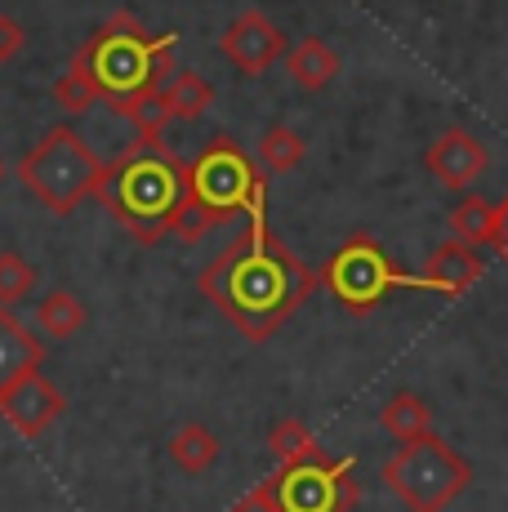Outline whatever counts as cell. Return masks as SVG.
<instances>
[{"label":"cell","mask_w":508,"mask_h":512,"mask_svg":"<svg viewBox=\"0 0 508 512\" xmlns=\"http://www.w3.org/2000/svg\"><path fill=\"white\" fill-rule=\"evenodd\" d=\"M197 285L250 343H268L308 303V294L321 285V272H312L268 228V214H259L246 219V232L210 268H201Z\"/></svg>","instance_id":"obj_1"},{"label":"cell","mask_w":508,"mask_h":512,"mask_svg":"<svg viewBox=\"0 0 508 512\" xmlns=\"http://www.w3.org/2000/svg\"><path fill=\"white\" fill-rule=\"evenodd\" d=\"M94 201L121 223L139 245H156L174 236V223L188 201V165L148 143H134L107 165Z\"/></svg>","instance_id":"obj_2"},{"label":"cell","mask_w":508,"mask_h":512,"mask_svg":"<svg viewBox=\"0 0 508 512\" xmlns=\"http://www.w3.org/2000/svg\"><path fill=\"white\" fill-rule=\"evenodd\" d=\"M268 214V174L241 143L214 139L188 165V201L174 223L179 241H201L205 232L232 219H259Z\"/></svg>","instance_id":"obj_3"},{"label":"cell","mask_w":508,"mask_h":512,"mask_svg":"<svg viewBox=\"0 0 508 512\" xmlns=\"http://www.w3.org/2000/svg\"><path fill=\"white\" fill-rule=\"evenodd\" d=\"M179 49V36L165 32L152 36L134 14H112L90 41L81 45L90 76L99 85V98L107 107H125L134 98L152 94L170 76V58Z\"/></svg>","instance_id":"obj_4"},{"label":"cell","mask_w":508,"mask_h":512,"mask_svg":"<svg viewBox=\"0 0 508 512\" xmlns=\"http://www.w3.org/2000/svg\"><path fill=\"white\" fill-rule=\"evenodd\" d=\"M14 174L50 214H72L90 196H99L107 165L72 125H54L45 130V139H36L32 152H23Z\"/></svg>","instance_id":"obj_5"},{"label":"cell","mask_w":508,"mask_h":512,"mask_svg":"<svg viewBox=\"0 0 508 512\" xmlns=\"http://www.w3.org/2000/svg\"><path fill=\"white\" fill-rule=\"evenodd\" d=\"M384 486L410 512H446L473 486V468L455 446L428 432V437L397 446V455L384 464Z\"/></svg>","instance_id":"obj_6"},{"label":"cell","mask_w":508,"mask_h":512,"mask_svg":"<svg viewBox=\"0 0 508 512\" xmlns=\"http://www.w3.org/2000/svg\"><path fill=\"white\" fill-rule=\"evenodd\" d=\"M321 285L330 290V299L348 312H370L397 290H419V277H406L388 250L375 236H348L326 263H321Z\"/></svg>","instance_id":"obj_7"},{"label":"cell","mask_w":508,"mask_h":512,"mask_svg":"<svg viewBox=\"0 0 508 512\" xmlns=\"http://www.w3.org/2000/svg\"><path fill=\"white\" fill-rule=\"evenodd\" d=\"M281 512H353L361 499L353 459H312V464H281L272 472Z\"/></svg>","instance_id":"obj_8"},{"label":"cell","mask_w":508,"mask_h":512,"mask_svg":"<svg viewBox=\"0 0 508 512\" xmlns=\"http://www.w3.org/2000/svg\"><path fill=\"white\" fill-rule=\"evenodd\" d=\"M219 49L241 76H263L268 67H277L286 58V32L272 23L263 9H246L228 23V32L219 36Z\"/></svg>","instance_id":"obj_9"},{"label":"cell","mask_w":508,"mask_h":512,"mask_svg":"<svg viewBox=\"0 0 508 512\" xmlns=\"http://www.w3.org/2000/svg\"><path fill=\"white\" fill-rule=\"evenodd\" d=\"M63 410H67L63 392H58L54 379H45L41 370H27L0 388V415H5V423H14V432L27 441L50 432L54 423L63 419Z\"/></svg>","instance_id":"obj_10"},{"label":"cell","mask_w":508,"mask_h":512,"mask_svg":"<svg viewBox=\"0 0 508 512\" xmlns=\"http://www.w3.org/2000/svg\"><path fill=\"white\" fill-rule=\"evenodd\" d=\"M424 170L433 174V183L446 187V192H468V187L491 170V152H486V143L477 139V134H468L464 125H451V130H442L428 143Z\"/></svg>","instance_id":"obj_11"},{"label":"cell","mask_w":508,"mask_h":512,"mask_svg":"<svg viewBox=\"0 0 508 512\" xmlns=\"http://www.w3.org/2000/svg\"><path fill=\"white\" fill-rule=\"evenodd\" d=\"M477 281H482V254L473 245H464L459 236L433 245V254L424 259V272H419V290H433L442 299H459Z\"/></svg>","instance_id":"obj_12"},{"label":"cell","mask_w":508,"mask_h":512,"mask_svg":"<svg viewBox=\"0 0 508 512\" xmlns=\"http://www.w3.org/2000/svg\"><path fill=\"white\" fill-rule=\"evenodd\" d=\"M45 352L50 348H45L41 334H32L14 312L0 308V388H5L9 379H18V374H27V370H41Z\"/></svg>","instance_id":"obj_13"},{"label":"cell","mask_w":508,"mask_h":512,"mask_svg":"<svg viewBox=\"0 0 508 512\" xmlns=\"http://www.w3.org/2000/svg\"><path fill=\"white\" fill-rule=\"evenodd\" d=\"M339 54L330 49L321 36H304L299 45H290L286 49V72H290V81L299 85V90H308V94H317V90H326L330 81L339 76Z\"/></svg>","instance_id":"obj_14"},{"label":"cell","mask_w":508,"mask_h":512,"mask_svg":"<svg viewBox=\"0 0 508 512\" xmlns=\"http://www.w3.org/2000/svg\"><path fill=\"white\" fill-rule=\"evenodd\" d=\"M379 428H384L397 446H406V441H419V437L433 432V410H428V401L419 397V392L402 388L384 401V410H379Z\"/></svg>","instance_id":"obj_15"},{"label":"cell","mask_w":508,"mask_h":512,"mask_svg":"<svg viewBox=\"0 0 508 512\" xmlns=\"http://www.w3.org/2000/svg\"><path fill=\"white\" fill-rule=\"evenodd\" d=\"M170 459L179 472L201 477V472H210L219 464V437H214L205 423H183V428L170 437Z\"/></svg>","instance_id":"obj_16"},{"label":"cell","mask_w":508,"mask_h":512,"mask_svg":"<svg viewBox=\"0 0 508 512\" xmlns=\"http://www.w3.org/2000/svg\"><path fill=\"white\" fill-rule=\"evenodd\" d=\"M85 321H90V312H85V303L76 299L72 290H50L41 299V308H36V326H41V334L45 339H58V343L81 334Z\"/></svg>","instance_id":"obj_17"},{"label":"cell","mask_w":508,"mask_h":512,"mask_svg":"<svg viewBox=\"0 0 508 512\" xmlns=\"http://www.w3.org/2000/svg\"><path fill=\"white\" fill-rule=\"evenodd\" d=\"M268 450L272 459L281 464H312V459H330L326 450H321V441L308 432L304 419H277L268 432Z\"/></svg>","instance_id":"obj_18"},{"label":"cell","mask_w":508,"mask_h":512,"mask_svg":"<svg viewBox=\"0 0 508 512\" xmlns=\"http://www.w3.org/2000/svg\"><path fill=\"white\" fill-rule=\"evenodd\" d=\"M161 94H165V103H170L174 121H197V116H205L210 112V103H214V85L205 81V76H197V72L165 76Z\"/></svg>","instance_id":"obj_19"},{"label":"cell","mask_w":508,"mask_h":512,"mask_svg":"<svg viewBox=\"0 0 508 512\" xmlns=\"http://www.w3.org/2000/svg\"><path fill=\"white\" fill-rule=\"evenodd\" d=\"M54 103H58V112H63V116H85L94 103H99V85H94L90 63H85L81 49H76L72 67H67V72L54 81Z\"/></svg>","instance_id":"obj_20"},{"label":"cell","mask_w":508,"mask_h":512,"mask_svg":"<svg viewBox=\"0 0 508 512\" xmlns=\"http://www.w3.org/2000/svg\"><path fill=\"white\" fill-rule=\"evenodd\" d=\"M304 139H299V130H290V125H268L259 139V152H254V161L263 165V174H290L304 165Z\"/></svg>","instance_id":"obj_21"},{"label":"cell","mask_w":508,"mask_h":512,"mask_svg":"<svg viewBox=\"0 0 508 512\" xmlns=\"http://www.w3.org/2000/svg\"><path fill=\"white\" fill-rule=\"evenodd\" d=\"M451 232L464 245H495V205L482 196H464L451 210Z\"/></svg>","instance_id":"obj_22"},{"label":"cell","mask_w":508,"mask_h":512,"mask_svg":"<svg viewBox=\"0 0 508 512\" xmlns=\"http://www.w3.org/2000/svg\"><path fill=\"white\" fill-rule=\"evenodd\" d=\"M36 281H41V272H36L32 263L23 259V254L0 250V308H14V303H23L27 294L36 290Z\"/></svg>","instance_id":"obj_23"},{"label":"cell","mask_w":508,"mask_h":512,"mask_svg":"<svg viewBox=\"0 0 508 512\" xmlns=\"http://www.w3.org/2000/svg\"><path fill=\"white\" fill-rule=\"evenodd\" d=\"M228 512H281V499H277V486H272V477L259 481V486H250Z\"/></svg>","instance_id":"obj_24"},{"label":"cell","mask_w":508,"mask_h":512,"mask_svg":"<svg viewBox=\"0 0 508 512\" xmlns=\"http://www.w3.org/2000/svg\"><path fill=\"white\" fill-rule=\"evenodd\" d=\"M23 45H27V27L14 14H0V67L14 63L23 54Z\"/></svg>","instance_id":"obj_25"},{"label":"cell","mask_w":508,"mask_h":512,"mask_svg":"<svg viewBox=\"0 0 508 512\" xmlns=\"http://www.w3.org/2000/svg\"><path fill=\"white\" fill-rule=\"evenodd\" d=\"M495 250H500V259L508 263V196L495 205Z\"/></svg>","instance_id":"obj_26"},{"label":"cell","mask_w":508,"mask_h":512,"mask_svg":"<svg viewBox=\"0 0 508 512\" xmlns=\"http://www.w3.org/2000/svg\"><path fill=\"white\" fill-rule=\"evenodd\" d=\"M5 174H9V165H5V161H0V183H5Z\"/></svg>","instance_id":"obj_27"}]
</instances>
